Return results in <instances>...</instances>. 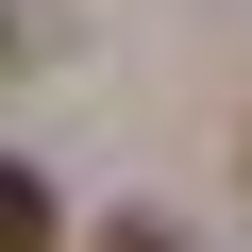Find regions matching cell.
<instances>
[{
	"label": "cell",
	"mask_w": 252,
	"mask_h": 252,
	"mask_svg": "<svg viewBox=\"0 0 252 252\" xmlns=\"http://www.w3.org/2000/svg\"><path fill=\"white\" fill-rule=\"evenodd\" d=\"M51 235H67V219H51V185H34L17 152H0V252H51Z\"/></svg>",
	"instance_id": "6da1fadb"
},
{
	"label": "cell",
	"mask_w": 252,
	"mask_h": 252,
	"mask_svg": "<svg viewBox=\"0 0 252 252\" xmlns=\"http://www.w3.org/2000/svg\"><path fill=\"white\" fill-rule=\"evenodd\" d=\"M101 252H185V235H168V219H118V235H101Z\"/></svg>",
	"instance_id": "7a4b0ae2"
}]
</instances>
